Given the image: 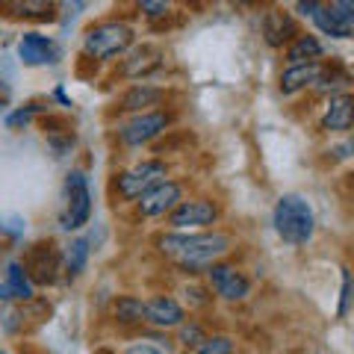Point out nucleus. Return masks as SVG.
Returning <instances> with one entry per match:
<instances>
[{"mask_svg": "<svg viewBox=\"0 0 354 354\" xmlns=\"http://www.w3.org/2000/svg\"><path fill=\"white\" fill-rule=\"evenodd\" d=\"M153 248L162 254L165 260H171L177 269L183 272H204L207 266L218 263L225 254L234 248V236L221 234V230H198V234H160L153 239Z\"/></svg>", "mask_w": 354, "mask_h": 354, "instance_id": "obj_1", "label": "nucleus"}, {"mask_svg": "<svg viewBox=\"0 0 354 354\" xmlns=\"http://www.w3.org/2000/svg\"><path fill=\"white\" fill-rule=\"evenodd\" d=\"M272 225H274V234H278L286 245L301 248L316 234L313 204H310L301 192H286L278 198V204L272 209Z\"/></svg>", "mask_w": 354, "mask_h": 354, "instance_id": "obj_2", "label": "nucleus"}, {"mask_svg": "<svg viewBox=\"0 0 354 354\" xmlns=\"http://www.w3.org/2000/svg\"><path fill=\"white\" fill-rule=\"evenodd\" d=\"M136 41V30L127 21L109 18V21H97V24L86 27L83 32V59L92 62H109L115 57H124Z\"/></svg>", "mask_w": 354, "mask_h": 354, "instance_id": "obj_3", "label": "nucleus"}, {"mask_svg": "<svg viewBox=\"0 0 354 354\" xmlns=\"http://www.w3.org/2000/svg\"><path fill=\"white\" fill-rule=\"evenodd\" d=\"M165 177H169V165H165L160 157L142 160L136 165H130L127 171L115 174V180H113V198H115V201H121V204L139 201L142 195H145L148 189H153L157 183H162Z\"/></svg>", "mask_w": 354, "mask_h": 354, "instance_id": "obj_4", "label": "nucleus"}, {"mask_svg": "<svg viewBox=\"0 0 354 354\" xmlns=\"http://www.w3.org/2000/svg\"><path fill=\"white\" fill-rule=\"evenodd\" d=\"M92 218V189H88V177L80 169H71L62 183V230H80Z\"/></svg>", "mask_w": 354, "mask_h": 354, "instance_id": "obj_5", "label": "nucleus"}, {"mask_svg": "<svg viewBox=\"0 0 354 354\" xmlns=\"http://www.w3.org/2000/svg\"><path fill=\"white\" fill-rule=\"evenodd\" d=\"M174 124V113L169 109H151V113H139L130 121L118 127V142L127 148H142L157 142L162 133H169V127Z\"/></svg>", "mask_w": 354, "mask_h": 354, "instance_id": "obj_6", "label": "nucleus"}, {"mask_svg": "<svg viewBox=\"0 0 354 354\" xmlns=\"http://www.w3.org/2000/svg\"><path fill=\"white\" fill-rule=\"evenodd\" d=\"M221 218V207L218 201L213 198H204V195H195V198H183L180 204H177L165 221H169L171 230H207L213 227L216 221Z\"/></svg>", "mask_w": 354, "mask_h": 354, "instance_id": "obj_7", "label": "nucleus"}, {"mask_svg": "<svg viewBox=\"0 0 354 354\" xmlns=\"http://www.w3.org/2000/svg\"><path fill=\"white\" fill-rule=\"evenodd\" d=\"M204 274H207V290L216 292L218 298H225V301H245V298L251 295L248 274L234 263L218 260L213 266H207Z\"/></svg>", "mask_w": 354, "mask_h": 354, "instance_id": "obj_8", "label": "nucleus"}, {"mask_svg": "<svg viewBox=\"0 0 354 354\" xmlns=\"http://www.w3.org/2000/svg\"><path fill=\"white\" fill-rule=\"evenodd\" d=\"M21 266H24V272L30 274L32 286H50L59 281V248L53 245L50 239H41L36 242V245H30L24 260H21Z\"/></svg>", "mask_w": 354, "mask_h": 354, "instance_id": "obj_9", "label": "nucleus"}, {"mask_svg": "<svg viewBox=\"0 0 354 354\" xmlns=\"http://www.w3.org/2000/svg\"><path fill=\"white\" fill-rule=\"evenodd\" d=\"M313 24L319 32L330 39H351L354 32V3L351 0H334V3H319L313 12Z\"/></svg>", "mask_w": 354, "mask_h": 354, "instance_id": "obj_10", "label": "nucleus"}, {"mask_svg": "<svg viewBox=\"0 0 354 354\" xmlns=\"http://www.w3.org/2000/svg\"><path fill=\"white\" fill-rule=\"evenodd\" d=\"M183 201V183L169 180L165 177L162 183H157L153 189H148L145 195L136 201V213L142 218H160V216H169L171 209Z\"/></svg>", "mask_w": 354, "mask_h": 354, "instance_id": "obj_11", "label": "nucleus"}, {"mask_svg": "<svg viewBox=\"0 0 354 354\" xmlns=\"http://www.w3.org/2000/svg\"><path fill=\"white\" fill-rule=\"evenodd\" d=\"M18 59L30 65V68L53 65L59 59V44L50 36H41V32H24V36L18 39Z\"/></svg>", "mask_w": 354, "mask_h": 354, "instance_id": "obj_12", "label": "nucleus"}, {"mask_svg": "<svg viewBox=\"0 0 354 354\" xmlns=\"http://www.w3.org/2000/svg\"><path fill=\"white\" fill-rule=\"evenodd\" d=\"M145 322L153 328H177L186 322V310L174 295H153L145 301Z\"/></svg>", "mask_w": 354, "mask_h": 354, "instance_id": "obj_13", "label": "nucleus"}, {"mask_svg": "<svg viewBox=\"0 0 354 354\" xmlns=\"http://www.w3.org/2000/svg\"><path fill=\"white\" fill-rule=\"evenodd\" d=\"M298 21L286 9H269L263 15V39L269 48H286L298 36Z\"/></svg>", "mask_w": 354, "mask_h": 354, "instance_id": "obj_14", "label": "nucleus"}, {"mask_svg": "<svg viewBox=\"0 0 354 354\" xmlns=\"http://www.w3.org/2000/svg\"><path fill=\"white\" fill-rule=\"evenodd\" d=\"M354 121V97L348 92L330 95V101L325 104V113L319 118V130L322 133H348Z\"/></svg>", "mask_w": 354, "mask_h": 354, "instance_id": "obj_15", "label": "nucleus"}, {"mask_svg": "<svg viewBox=\"0 0 354 354\" xmlns=\"http://www.w3.org/2000/svg\"><path fill=\"white\" fill-rule=\"evenodd\" d=\"M36 298V286H32L30 274L24 272L21 260L9 263L6 266V274L0 281V301H18V304H27Z\"/></svg>", "mask_w": 354, "mask_h": 354, "instance_id": "obj_16", "label": "nucleus"}, {"mask_svg": "<svg viewBox=\"0 0 354 354\" xmlns=\"http://www.w3.org/2000/svg\"><path fill=\"white\" fill-rule=\"evenodd\" d=\"M165 101V88L160 86H151V83H133L118 101L121 113H151V106H160Z\"/></svg>", "mask_w": 354, "mask_h": 354, "instance_id": "obj_17", "label": "nucleus"}, {"mask_svg": "<svg viewBox=\"0 0 354 354\" xmlns=\"http://www.w3.org/2000/svg\"><path fill=\"white\" fill-rule=\"evenodd\" d=\"M162 50L153 48V44H142L130 53V57L121 62V77H130V80H142V77H151L153 71L162 68Z\"/></svg>", "mask_w": 354, "mask_h": 354, "instance_id": "obj_18", "label": "nucleus"}, {"mask_svg": "<svg viewBox=\"0 0 354 354\" xmlns=\"http://www.w3.org/2000/svg\"><path fill=\"white\" fill-rule=\"evenodd\" d=\"M88 245H92V242H88L86 236H77V239H71L68 245L59 251V269H62L65 281H77L83 274L88 257H92V248H88Z\"/></svg>", "mask_w": 354, "mask_h": 354, "instance_id": "obj_19", "label": "nucleus"}, {"mask_svg": "<svg viewBox=\"0 0 354 354\" xmlns=\"http://www.w3.org/2000/svg\"><path fill=\"white\" fill-rule=\"evenodd\" d=\"M283 57L286 62L292 65H310V62H322L325 57V44L319 41L316 36H310V32H298V36L283 48Z\"/></svg>", "mask_w": 354, "mask_h": 354, "instance_id": "obj_20", "label": "nucleus"}, {"mask_svg": "<svg viewBox=\"0 0 354 354\" xmlns=\"http://www.w3.org/2000/svg\"><path fill=\"white\" fill-rule=\"evenodd\" d=\"M113 319L118 325H145V301L136 295H118L113 301Z\"/></svg>", "mask_w": 354, "mask_h": 354, "instance_id": "obj_21", "label": "nucleus"}, {"mask_svg": "<svg viewBox=\"0 0 354 354\" xmlns=\"http://www.w3.org/2000/svg\"><path fill=\"white\" fill-rule=\"evenodd\" d=\"M9 9H12L15 18H36V21H48L53 18V3H48V0H24V3H9Z\"/></svg>", "mask_w": 354, "mask_h": 354, "instance_id": "obj_22", "label": "nucleus"}, {"mask_svg": "<svg viewBox=\"0 0 354 354\" xmlns=\"http://www.w3.org/2000/svg\"><path fill=\"white\" fill-rule=\"evenodd\" d=\"M207 337H209L207 328L201 322H195V319H189V322H183V325H177V342L186 346V348H198Z\"/></svg>", "mask_w": 354, "mask_h": 354, "instance_id": "obj_23", "label": "nucleus"}, {"mask_svg": "<svg viewBox=\"0 0 354 354\" xmlns=\"http://www.w3.org/2000/svg\"><path fill=\"white\" fill-rule=\"evenodd\" d=\"M48 136V148H50V153L57 160H62V157H68V153L77 148V136H74V130H59V133H44Z\"/></svg>", "mask_w": 354, "mask_h": 354, "instance_id": "obj_24", "label": "nucleus"}, {"mask_svg": "<svg viewBox=\"0 0 354 354\" xmlns=\"http://www.w3.org/2000/svg\"><path fill=\"white\" fill-rule=\"evenodd\" d=\"M41 109H48V106H44V101H30L27 106H18L15 113H9L3 121H6L9 130H21V127H27L30 121H32V115L41 113Z\"/></svg>", "mask_w": 354, "mask_h": 354, "instance_id": "obj_25", "label": "nucleus"}, {"mask_svg": "<svg viewBox=\"0 0 354 354\" xmlns=\"http://www.w3.org/2000/svg\"><path fill=\"white\" fill-rule=\"evenodd\" d=\"M236 351V342L230 339L227 334H213L207 337L201 346L195 348V354H234Z\"/></svg>", "mask_w": 354, "mask_h": 354, "instance_id": "obj_26", "label": "nucleus"}, {"mask_svg": "<svg viewBox=\"0 0 354 354\" xmlns=\"http://www.w3.org/2000/svg\"><path fill=\"white\" fill-rule=\"evenodd\" d=\"M0 234H3L6 239H24L27 234V218L24 216H15V213H9V216H0Z\"/></svg>", "mask_w": 354, "mask_h": 354, "instance_id": "obj_27", "label": "nucleus"}, {"mask_svg": "<svg viewBox=\"0 0 354 354\" xmlns=\"http://www.w3.org/2000/svg\"><path fill=\"white\" fill-rule=\"evenodd\" d=\"M183 295H186V304L189 307H209V301H213V292H209L204 283H186Z\"/></svg>", "mask_w": 354, "mask_h": 354, "instance_id": "obj_28", "label": "nucleus"}, {"mask_svg": "<svg viewBox=\"0 0 354 354\" xmlns=\"http://www.w3.org/2000/svg\"><path fill=\"white\" fill-rule=\"evenodd\" d=\"M348 307H351V272L342 269V290H339V307H337V316L346 319L348 316Z\"/></svg>", "mask_w": 354, "mask_h": 354, "instance_id": "obj_29", "label": "nucleus"}, {"mask_svg": "<svg viewBox=\"0 0 354 354\" xmlns=\"http://www.w3.org/2000/svg\"><path fill=\"white\" fill-rule=\"evenodd\" d=\"M136 9H139V12L145 15V18H165V15L171 12V6L162 3V0H142Z\"/></svg>", "mask_w": 354, "mask_h": 354, "instance_id": "obj_30", "label": "nucleus"}, {"mask_svg": "<svg viewBox=\"0 0 354 354\" xmlns=\"http://www.w3.org/2000/svg\"><path fill=\"white\" fill-rule=\"evenodd\" d=\"M124 354H162L157 346H148V342H136V346H130Z\"/></svg>", "mask_w": 354, "mask_h": 354, "instance_id": "obj_31", "label": "nucleus"}, {"mask_svg": "<svg viewBox=\"0 0 354 354\" xmlns=\"http://www.w3.org/2000/svg\"><path fill=\"white\" fill-rule=\"evenodd\" d=\"M295 9H298L301 15H310V18H313V12L319 9V0H301V3H295Z\"/></svg>", "mask_w": 354, "mask_h": 354, "instance_id": "obj_32", "label": "nucleus"}, {"mask_svg": "<svg viewBox=\"0 0 354 354\" xmlns=\"http://www.w3.org/2000/svg\"><path fill=\"white\" fill-rule=\"evenodd\" d=\"M53 97H57V101H59L62 106H71V97L65 95V88H62V86H57V88H53Z\"/></svg>", "mask_w": 354, "mask_h": 354, "instance_id": "obj_33", "label": "nucleus"}, {"mask_svg": "<svg viewBox=\"0 0 354 354\" xmlns=\"http://www.w3.org/2000/svg\"><path fill=\"white\" fill-rule=\"evenodd\" d=\"M0 113H3V97H0Z\"/></svg>", "mask_w": 354, "mask_h": 354, "instance_id": "obj_34", "label": "nucleus"}, {"mask_svg": "<svg viewBox=\"0 0 354 354\" xmlns=\"http://www.w3.org/2000/svg\"><path fill=\"white\" fill-rule=\"evenodd\" d=\"M0 354H9V351H6V348H3V346H0Z\"/></svg>", "mask_w": 354, "mask_h": 354, "instance_id": "obj_35", "label": "nucleus"}, {"mask_svg": "<svg viewBox=\"0 0 354 354\" xmlns=\"http://www.w3.org/2000/svg\"><path fill=\"white\" fill-rule=\"evenodd\" d=\"M183 354H186V351H183Z\"/></svg>", "mask_w": 354, "mask_h": 354, "instance_id": "obj_36", "label": "nucleus"}]
</instances>
